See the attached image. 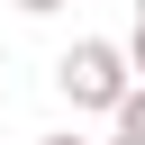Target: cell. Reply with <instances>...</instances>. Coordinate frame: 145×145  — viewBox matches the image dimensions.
<instances>
[{"label": "cell", "instance_id": "obj_6", "mask_svg": "<svg viewBox=\"0 0 145 145\" xmlns=\"http://www.w3.org/2000/svg\"><path fill=\"white\" fill-rule=\"evenodd\" d=\"M100 145H136V136H100Z\"/></svg>", "mask_w": 145, "mask_h": 145}, {"label": "cell", "instance_id": "obj_7", "mask_svg": "<svg viewBox=\"0 0 145 145\" xmlns=\"http://www.w3.org/2000/svg\"><path fill=\"white\" fill-rule=\"evenodd\" d=\"M136 27H145V0H136Z\"/></svg>", "mask_w": 145, "mask_h": 145}, {"label": "cell", "instance_id": "obj_3", "mask_svg": "<svg viewBox=\"0 0 145 145\" xmlns=\"http://www.w3.org/2000/svg\"><path fill=\"white\" fill-rule=\"evenodd\" d=\"M18 18H54V9H72V0H9Z\"/></svg>", "mask_w": 145, "mask_h": 145}, {"label": "cell", "instance_id": "obj_2", "mask_svg": "<svg viewBox=\"0 0 145 145\" xmlns=\"http://www.w3.org/2000/svg\"><path fill=\"white\" fill-rule=\"evenodd\" d=\"M109 136H136V145H145V82H136V91H127V109L109 118Z\"/></svg>", "mask_w": 145, "mask_h": 145}, {"label": "cell", "instance_id": "obj_5", "mask_svg": "<svg viewBox=\"0 0 145 145\" xmlns=\"http://www.w3.org/2000/svg\"><path fill=\"white\" fill-rule=\"evenodd\" d=\"M36 145H91V136H82V127H54V136H36Z\"/></svg>", "mask_w": 145, "mask_h": 145}, {"label": "cell", "instance_id": "obj_4", "mask_svg": "<svg viewBox=\"0 0 145 145\" xmlns=\"http://www.w3.org/2000/svg\"><path fill=\"white\" fill-rule=\"evenodd\" d=\"M127 63H136V82H145V27H127Z\"/></svg>", "mask_w": 145, "mask_h": 145}, {"label": "cell", "instance_id": "obj_1", "mask_svg": "<svg viewBox=\"0 0 145 145\" xmlns=\"http://www.w3.org/2000/svg\"><path fill=\"white\" fill-rule=\"evenodd\" d=\"M54 91L72 100V118H118L127 91H136V63H127L118 36H72L54 54Z\"/></svg>", "mask_w": 145, "mask_h": 145}]
</instances>
